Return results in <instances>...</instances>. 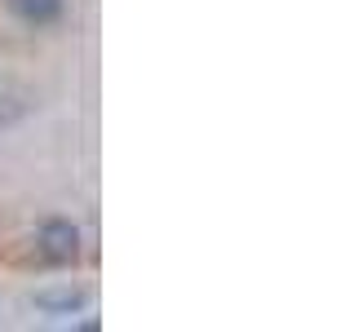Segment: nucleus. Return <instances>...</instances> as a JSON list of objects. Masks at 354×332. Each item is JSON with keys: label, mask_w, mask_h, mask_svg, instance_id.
I'll return each mask as SVG.
<instances>
[{"label": "nucleus", "mask_w": 354, "mask_h": 332, "mask_svg": "<svg viewBox=\"0 0 354 332\" xmlns=\"http://www.w3.org/2000/svg\"><path fill=\"white\" fill-rule=\"evenodd\" d=\"M97 0H0V270L97 261Z\"/></svg>", "instance_id": "obj_1"}]
</instances>
